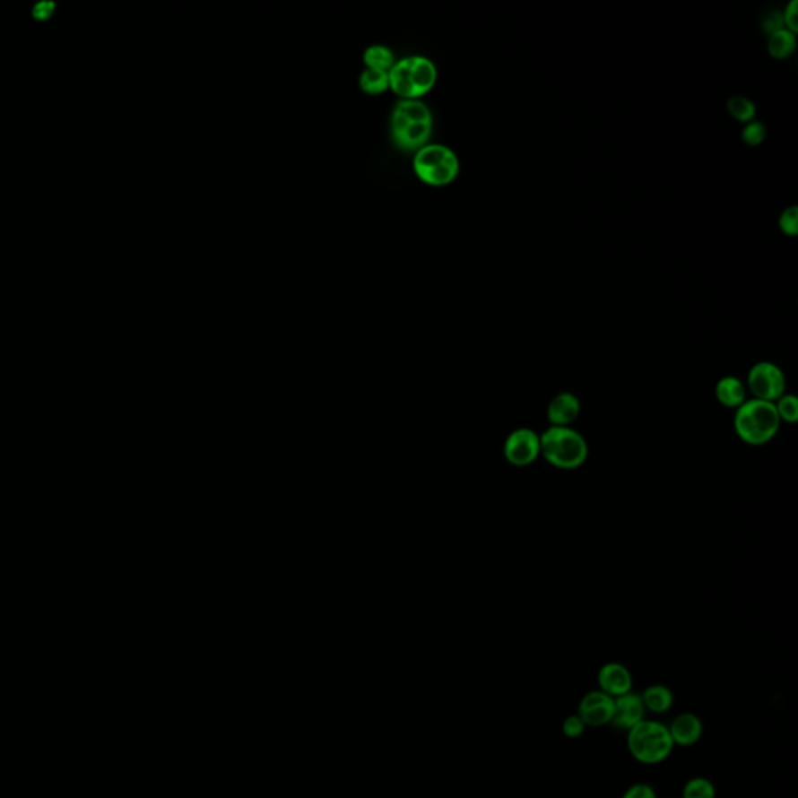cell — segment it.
<instances>
[{
	"label": "cell",
	"mask_w": 798,
	"mask_h": 798,
	"mask_svg": "<svg viewBox=\"0 0 798 798\" xmlns=\"http://www.w3.org/2000/svg\"><path fill=\"white\" fill-rule=\"evenodd\" d=\"M597 685L599 690L608 694L610 698H620L627 692L632 691V672L629 671V667L620 663H607L597 672Z\"/></svg>",
	"instance_id": "11"
},
{
	"label": "cell",
	"mask_w": 798,
	"mask_h": 798,
	"mask_svg": "<svg viewBox=\"0 0 798 798\" xmlns=\"http://www.w3.org/2000/svg\"><path fill=\"white\" fill-rule=\"evenodd\" d=\"M781 421L774 403L749 398L734 411L733 428L739 437L750 447H763L780 430Z\"/></svg>",
	"instance_id": "1"
},
{
	"label": "cell",
	"mask_w": 798,
	"mask_h": 798,
	"mask_svg": "<svg viewBox=\"0 0 798 798\" xmlns=\"http://www.w3.org/2000/svg\"><path fill=\"white\" fill-rule=\"evenodd\" d=\"M413 170L426 185L440 187L449 185L457 177L459 160L453 150L445 145H424L413 158Z\"/></svg>",
	"instance_id": "6"
},
{
	"label": "cell",
	"mask_w": 798,
	"mask_h": 798,
	"mask_svg": "<svg viewBox=\"0 0 798 798\" xmlns=\"http://www.w3.org/2000/svg\"><path fill=\"white\" fill-rule=\"evenodd\" d=\"M614 713V698L601 690L585 694L578 702L577 715L586 728L605 727L612 724Z\"/></svg>",
	"instance_id": "9"
},
{
	"label": "cell",
	"mask_w": 798,
	"mask_h": 798,
	"mask_svg": "<svg viewBox=\"0 0 798 798\" xmlns=\"http://www.w3.org/2000/svg\"><path fill=\"white\" fill-rule=\"evenodd\" d=\"M364 63L367 69L388 72L394 67L395 56L392 50L386 46H371L365 50Z\"/></svg>",
	"instance_id": "17"
},
{
	"label": "cell",
	"mask_w": 798,
	"mask_h": 798,
	"mask_svg": "<svg viewBox=\"0 0 798 798\" xmlns=\"http://www.w3.org/2000/svg\"><path fill=\"white\" fill-rule=\"evenodd\" d=\"M672 738L667 725L658 721H646L627 732V749L633 759L644 766H658L672 755Z\"/></svg>",
	"instance_id": "4"
},
{
	"label": "cell",
	"mask_w": 798,
	"mask_h": 798,
	"mask_svg": "<svg viewBox=\"0 0 798 798\" xmlns=\"http://www.w3.org/2000/svg\"><path fill=\"white\" fill-rule=\"evenodd\" d=\"M747 387L744 382L741 381L736 376H724L721 377L715 387L716 399L719 401V404L736 411L739 405L744 404L747 401Z\"/></svg>",
	"instance_id": "14"
},
{
	"label": "cell",
	"mask_w": 798,
	"mask_h": 798,
	"mask_svg": "<svg viewBox=\"0 0 798 798\" xmlns=\"http://www.w3.org/2000/svg\"><path fill=\"white\" fill-rule=\"evenodd\" d=\"M795 44H797L795 35L785 29V30L776 31L774 35H770V38H768V52L775 58L783 60V58H787V56H791L794 54Z\"/></svg>",
	"instance_id": "16"
},
{
	"label": "cell",
	"mask_w": 798,
	"mask_h": 798,
	"mask_svg": "<svg viewBox=\"0 0 798 798\" xmlns=\"http://www.w3.org/2000/svg\"><path fill=\"white\" fill-rule=\"evenodd\" d=\"M620 798H658L656 797L655 789L650 786L649 783H635L632 786L627 787L622 797Z\"/></svg>",
	"instance_id": "24"
},
{
	"label": "cell",
	"mask_w": 798,
	"mask_h": 798,
	"mask_svg": "<svg viewBox=\"0 0 798 798\" xmlns=\"http://www.w3.org/2000/svg\"><path fill=\"white\" fill-rule=\"evenodd\" d=\"M646 707H644L641 694L638 692H627L620 698H614V713L612 724L618 730L630 732L638 724L646 721Z\"/></svg>",
	"instance_id": "10"
},
{
	"label": "cell",
	"mask_w": 798,
	"mask_h": 798,
	"mask_svg": "<svg viewBox=\"0 0 798 798\" xmlns=\"http://www.w3.org/2000/svg\"><path fill=\"white\" fill-rule=\"evenodd\" d=\"M646 711L654 713V715H666L672 709L675 703V696L669 686L655 683L650 685L641 692Z\"/></svg>",
	"instance_id": "15"
},
{
	"label": "cell",
	"mask_w": 798,
	"mask_h": 798,
	"mask_svg": "<svg viewBox=\"0 0 798 798\" xmlns=\"http://www.w3.org/2000/svg\"><path fill=\"white\" fill-rule=\"evenodd\" d=\"M580 409H582L580 399L576 395L571 392H560L549 401L546 417L551 426L569 428L580 415Z\"/></svg>",
	"instance_id": "13"
},
{
	"label": "cell",
	"mask_w": 798,
	"mask_h": 798,
	"mask_svg": "<svg viewBox=\"0 0 798 798\" xmlns=\"http://www.w3.org/2000/svg\"><path fill=\"white\" fill-rule=\"evenodd\" d=\"M745 387L750 392L751 398L775 403L786 394V376L778 365L758 362L749 369Z\"/></svg>",
	"instance_id": "7"
},
{
	"label": "cell",
	"mask_w": 798,
	"mask_h": 798,
	"mask_svg": "<svg viewBox=\"0 0 798 798\" xmlns=\"http://www.w3.org/2000/svg\"><path fill=\"white\" fill-rule=\"evenodd\" d=\"M727 107L733 117H736L741 122H749L755 116V105L744 97H733L728 100Z\"/></svg>",
	"instance_id": "21"
},
{
	"label": "cell",
	"mask_w": 798,
	"mask_h": 798,
	"mask_svg": "<svg viewBox=\"0 0 798 798\" xmlns=\"http://www.w3.org/2000/svg\"><path fill=\"white\" fill-rule=\"evenodd\" d=\"M360 88L367 94H382L384 91L390 88V80H388L387 71H379V69H367L360 75Z\"/></svg>",
	"instance_id": "18"
},
{
	"label": "cell",
	"mask_w": 798,
	"mask_h": 798,
	"mask_svg": "<svg viewBox=\"0 0 798 798\" xmlns=\"http://www.w3.org/2000/svg\"><path fill=\"white\" fill-rule=\"evenodd\" d=\"M540 449L549 465L565 471L580 468L590 455L588 441L571 426H549L540 434Z\"/></svg>",
	"instance_id": "2"
},
{
	"label": "cell",
	"mask_w": 798,
	"mask_h": 798,
	"mask_svg": "<svg viewBox=\"0 0 798 798\" xmlns=\"http://www.w3.org/2000/svg\"><path fill=\"white\" fill-rule=\"evenodd\" d=\"M763 29L768 35H774L776 31L785 30V18L783 13L770 12L763 19Z\"/></svg>",
	"instance_id": "25"
},
{
	"label": "cell",
	"mask_w": 798,
	"mask_h": 798,
	"mask_svg": "<svg viewBox=\"0 0 798 798\" xmlns=\"http://www.w3.org/2000/svg\"><path fill=\"white\" fill-rule=\"evenodd\" d=\"M390 90L404 100H417L434 88L437 69L434 63L424 56H409L395 63L388 71Z\"/></svg>",
	"instance_id": "5"
},
{
	"label": "cell",
	"mask_w": 798,
	"mask_h": 798,
	"mask_svg": "<svg viewBox=\"0 0 798 798\" xmlns=\"http://www.w3.org/2000/svg\"><path fill=\"white\" fill-rule=\"evenodd\" d=\"M717 791H716L715 783L705 778V776H694L690 781H686L685 786L681 789V798H716Z\"/></svg>",
	"instance_id": "19"
},
{
	"label": "cell",
	"mask_w": 798,
	"mask_h": 798,
	"mask_svg": "<svg viewBox=\"0 0 798 798\" xmlns=\"http://www.w3.org/2000/svg\"><path fill=\"white\" fill-rule=\"evenodd\" d=\"M781 423L794 424L798 421V399L794 395L785 394L774 403Z\"/></svg>",
	"instance_id": "20"
},
{
	"label": "cell",
	"mask_w": 798,
	"mask_h": 798,
	"mask_svg": "<svg viewBox=\"0 0 798 798\" xmlns=\"http://www.w3.org/2000/svg\"><path fill=\"white\" fill-rule=\"evenodd\" d=\"M785 18V25H787V30L791 33L798 31V4L797 0H793L786 8V13L783 14Z\"/></svg>",
	"instance_id": "27"
},
{
	"label": "cell",
	"mask_w": 798,
	"mask_h": 798,
	"mask_svg": "<svg viewBox=\"0 0 798 798\" xmlns=\"http://www.w3.org/2000/svg\"><path fill=\"white\" fill-rule=\"evenodd\" d=\"M780 227L783 233L789 236H797L798 234V208L786 209L780 217Z\"/></svg>",
	"instance_id": "23"
},
{
	"label": "cell",
	"mask_w": 798,
	"mask_h": 798,
	"mask_svg": "<svg viewBox=\"0 0 798 798\" xmlns=\"http://www.w3.org/2000/svg\"><path fill=\"white\" fill-rule=\"evenodd\" d=\"M667 730L672 738L673 745L692 747L702 739L703 722L698 715L686 711V713L675 716L671 724L667 725Z\"/></svg>",
	"instance_id": "12"
},
{
	"label": "cell",
	"mask_w": 798,
	"mask_h": 798,
	"mask_svg": "<svg viewBox=\"0 0 798 798\" xmlns=\"http://www.w3.org/2000/svg\"><path fill=\"white\" fill-rule=\"evenodd\" d=\"M764 137H766V130H764L763 124H750V126H745L744 132H742V139L749 145H758V143H763Z\"/></svg>",
	"instance_id": "26"
},
{
	"label": "cell",
	"mask_w": 798,
	"mask_h": 798,
	"mask_svg": "<svg viewBox=\"0 0 798 798\" xmlns=\"http://www.w3.org/2000/svg\"><path fill=\"white\" fill-rule=\"evenodd\" d=\"M392 139L401 150L423 149L432 132V117L428 107L418 100H401L396 103L392 119Z\"/></svg>",
	"instance_id": "3"
},
{
	"label": "cell",
	"mask_w": 798,
	"mask_h": 798,
	"mask_svg": "<svg viewBox=\"0 0 798 798\" xmlns=\"http://www.w3.org/2000/svg\"><path fill=\"white\" fill-rule=\"evenodd\" d=\"M504 457L513 466H529L542 457L540 434L531 428H518L507 435Z\"/></svg>",
	"instance_id": "8"
},
{
	"label": "cell",
	"mask_w": 798,
	"mask_h": 798,
	"mask_svg": "<svg viewBox=\"0 0 798 798\" xmlns=\"http://www.w3.org/2000/svg\"><path fill=\"white\" fill-rule=\"evenodd\" d=\"M561 730L565 733L566 738L578 739L584 736L586 725H585V722L580 719V716L571 715L566 717L563 725H561Z\"/></svg>",
	"instance_id": "22"
}]
</instances>
